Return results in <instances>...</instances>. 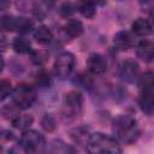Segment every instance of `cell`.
Listing matches in <instances>:
<instances>
[{"instance_id": "1", "label": "cell", "mask_w": 154, "mask_h": 154, "mask_svg": "<svg viewBox=\"0 0 154 154\" xmlns=\"http://www.w3.org/2000/svg\"><path fill=\"white\" fill-rule=\"evenodd\" d=\"M112 129L116 137L126 144L135 143L140 137V129L136 119L128 114L118 116L113 120Z\"/></svg>"}, {"instance_id": "2", "label": "cell", "mask_w": 154, "mask_h": 154, "mask_svg": "<svg viewBox=\"0 0 154 154\" xmlns=\"http://www.w3.org/2000/svg\"><path fill=\"white\" fill-rule=\"evenodd\" d=\"M87 150L89 153H111L117 154L122 152L118 140L102 132H94L89 135L87 142Z\"/></svg>"}, {"instance_id": "3", "label": "cell", "mask_w": 154, "mask_h": 154, "mask_svg": "<svg viewBox=\"0 0 154 154\" xmlns=\"http://www.w3.org/2000/svg\"><path fill=\"white\" fill-rule=\"evenodd\" d=\"M12 99L13 103L19 109H26L31 107L36 101V90L29 84H20L13 90Z\"/></svg>"}, {"instance_id": "4", "label": "cell", "mask_w": 154, "mask_h": 154, "mask_svg": "<svg viewBox=\"0 0 154 154\" xmlns=\"http://www.w3.org/2000/svg\"><path fill=\"white\" fill-rule=\"evenodd\" d=\"M19 144L26 153H40L46 146L45 137L36 130H25L19 140Z\"/></svg>"}, {"instance_id": "5", "label": "cell", "mask_w": 154, "mask_h": 154, "mask_svg": "<svg viewBox=\"0 0 154 154\" xmlns=\"http://www.w3.org/2000/svg\"><path fill=\"white\" fill-rule=\"evenodd\" d=\"M75 67V57L70 52L60 53L54 61V73L59 79H66Z\"/></svg>"}, {"instance_id": "6", "label": "cell", "mask_w": 154, "mask_h": 154, "mask_svg": "<svg viewBox=\"0 0 154 154\" xmlns=\"http://www.w3.org/2000/svg\"><path fill=\"white\" fill-rule=\"evenodd\" d=\"M1 26L6 31H18V32H29L34 23L24 17H13V16H4L1 18Z\"/></svg>"}, {"instance_id": "7", "label": "cell", "mask_w": 154, "mask_h": 154, "mask_svg": "<svg viewBox=\"0 0 154 154\" xmlns=\"http://www.w3.org/2000/svg\"><path fill=\"white\" fill-rule=\"evenodd\" d=\"M118 71H119V76L122 77V79L128 83H132L136 79H138L140 67L135 60H131V59L123 60L119 64Z\"/></svg>"}, {"instance_id": "8", "label": "cell", "mask_w": 154, "mask_h": 154, "mask_svg": "<svg viewBox=\"0 0 154 154\" xmlns=\"http://www.w3.org/2000/svg\"><path fill=\"white\" fill-rule=\"evenodd\" d=\"M83 105V96L78 90H71L65 95V108H66V116L76 117Z\"/></svg>"}, {"instance_id": "9", "label": "cell", "mask_w": 154, "mask_h": 154, "mask_svg": "<svg viewBox=\"0 0 154 154\" xmlns=\"http://www.w3.org/2000/svg\"><path fill=\"white\" fill-rule=\"evenodd\" d=\"M87 66L89 72H91L93 75H102L107 70V61L101 54L93 53L88 58Z\"/></svg>"}, {"instance_id": "10", "label": "cell", "mask_w": 154, "mask_h": 154, "mask_svg": "<svg viewBox=\"0 0 154 154\" xmlns=\"http://www.w3.org/2000/svg\"><path fill=\"white\" fill-rule=\"evenodd\" d=\"M113 42H114V46L120 49V51H126L129 48H131L135 43V38H134V35L130 32V31H126V30H122V31H118L114 37H113Z\"/></svg>"}, {"instance_id": "11", "label": "cell", "mask_w": 154, "mask_h": 154, "mask_svg": "<svg viewBox=\"0 0 154 154\" xmlns=\"http://www.w3.org/2000/svg\"><path fill=\"white\" fill-rule=\"evenodd\" d=\"M136 54L143 61L149 63V61L154 60V43L148 40H143V41L138 42V45L136 47Z\"/></svg>"}, {"instance_id": "12", "label": "cell", "mask_w": 154, "mask_h": 154, "mask_svg": "<svg viewBox=\"0 0 154 154\" xmlns=\"http://www.w3.org/2000/svg\"><path fill=\"white\" fill-rule=\"evenodd\" d=\"M138 103L144 113H154V90H143L140 96Z\"/></svg>"}, {"instance_id": "13", "label": "cell", "mask_w": 154, "mask_h": 154, "mask_svg": "<svg viewBox=\"0 0 154 154\" xmlns=\"http://www.w3.org/2000/svg\"><path fill=\"white\" fill-rule=\"evenodd\" d=\"M42 0H16V6L23 12H32L38 14L42 10Z\"/></svg>"}, {"instance_id": "14", "label": "cell", "mask_w": 154, "mask_h": 154, "mask_svg": "<svg viewBox=\"0 0 154 154\" xmlns=\"http://www.w3.org/2000/svg\"><path fill=\"white\" fill-rule=\"evenodd\" d=\"M132 32L137 36H147L152 32V24L144 18H137L131 25Z\"/></svg>"}, {"instance_id": "15", "label": "cell", "mask_w": 154, "mask_h": 154, "mask_svg": "<svg viewBox=\"0 0 154 154\" xmlns=\"http://www.w3.org/2000/svg\"><path fill=\"white\" fill-rule=\"evenodd\" d=\"M64 30H65L67 36H70V37H78V36H81L83 34L84 28H83V24H82L81 20H78V19H70L65 24Z\"/></svg>"}, {"instance_id": "16", "label": "cell", "mask_w": 154, "mask_h": 154, "mask_svg": "<svg viewBox=\"0 0 154 154\" xmlns=\"http://www.w3.org/2000/svg\"><path fill=\"white\" fill-rule=\"evenodd\" d=\"M34 38L41 43V45H47L53 40V32L51 31V29L46 25H41L38 28L35 29L34 31Z\"/></svg>"}, {"instance_id": "17", "label": "cell", "mask_w": 154, "mask_h": 154, "mask_svg": "<svg viewBox=\"0 0 154 154\" xmlns=\"http://www.w3.org/2000/svg\"><path fill=\"white\" fill-rule=\"evenodd\" d=\"M79 13L85 18H93L96 13L95 2L93 0H81L77 6Z\"/></svg>"}, {"instance_id": "18", "label": "cell", "mask_w": 154, "mask_h": 154, "mask_svg": "<svg viewBox=\"0 0 154 154\" xmlns=\"http://www.w3.org/2000/svg\"><path fill=\"white\" fill-rule=\"evenodd\" d=\"M138 85L142 90H154V72L147 71L138 77Z\"/></svg>"}, {"instance_id": "19", "label": "cell", "mask_w": 154, "mask_h": 154, "mask_svg": "<svg viewBox=\"0 0 154 154\" xmlns=\"http://www.w3.org/2000/svg\"><path fill=\"white\" fill-rule=\"evenodd\" d=\"M12 48L14 49V52L24 54V53H29L31 51V46L30 42L24 38V37H16L12 42Z\"/></svg>"}, {"instance_id": "20", "label": "cell", "mask_w": 154, "mask_h": 154, "mask_svg": "<svg viewBox=\"0 0 154 154\" xmlns=\"http://www.w3.org/2000/svg\"><path fill=\"white\" fill-rule=\"evenodd\" d=\"M11 123L14 128L24 130V129L29 128L32 124V117L28 116V114H18L16 118H13L11 120Z\"/></svg>"}, {"instance_id": "21", "label": "cell", "mask_w": 154, "mask_h": 154, "mask_svg": "<svg viewBox=\"0 0 154 154\" xmlns=\"http://www.w3.org/2000/svg\"><path fill=\"white\" fill-rule=\"evenodd\" d=\"M41 125L43 128V130H46L47 132H52L55 130L57 128V123H55V119L51 116V114H45L41 119Z\"/></svg>"}, {"instance_id": "22", "label": "cell", "mask_w": 154, "mask_h": 154, "mask_svg": "<svg viewBox=\"0 0 154 154\" xmlns=\"http://www.w3.org/2000/svg\"><path fill=\"white\" fill-rule=\"evenodd\" d=\"M71 136H72V138H73L76 142H78V143L85 142V144H87V142H88V138H89L87 130H85V129H83V128H78V129H75V130L71 132Z\"/></svg>"}, {"instance_id": "23", "label": "cell", "mask_w": 154, "mask_h": 154, "mask_svg": "<svg viewBox=\"0 0 154 154\" xmlns=\"http://www.w3.org/2000/svg\"><path fill=\"white\" fill-rule=\"evenodd\" d=\"M31 59L36 65H42L47 61L48 54L45 51H35V52L31 53Z\"/></svg>"}, {"instance_id": "24", "label": "cell", "mask_w": 154, "mask_h": 154, "mask_svg": "<svg viewBox=\"0 0 154 154\" xmlns=\"http://www.w3.org/2000/svg\"><path fill=\"white\" fill-rule=\"evenodd\" d=\"M37 84H40V85H42V87H47V85H49V83H51V77H49V73L48 72H46L45 70H41V71H38V73H37Z\"/></svg>"}, {"instance_id": "25", "label": "cell", "mask_w": 154, "mask_h": 154, "mask_svg": "<svg viewBox=\"0 0 154 154\" xmlns=\"http://www.w3.org/2000/svg\"><path fill=\"white\" fill-rule=\"evenodd\" d=\"M11 94V83L6 79H2L0 83V96L1 100H5Z\"/></svg>"}, {"instance_id": "26", "label": "cell", "mask_w": 154, "mask_h": 154, "mask_svg": "<svg viewBox=\"0 0 154 154\" xmlns=\"http://www.w3.org/2000/svg\"><path fill=\"white\" fill-rule=\"evenodd\" d=\"M59 12H60V14H61L63 17H70V16L75 12V8H73V6H72L71 4L65 2V4H63V5H61V7H60Z\"/></svg>"}, {"instance_id": "27", "label": "cell", "mask_w": 154, "mask_h": 154, "mask_svg": "<svg viewBox=\"0 0 154 154\" xmlns=\"http://www.w3.org/2000/svg\"><path fill=\"white\" fill-rule=\"evenodd\" d=\"M0 1H1V10H2V11L6 10L7 6L10 5V0H0Z\"/></svg>"}]
</instances>
